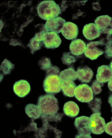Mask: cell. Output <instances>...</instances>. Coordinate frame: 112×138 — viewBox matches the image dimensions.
Here are the masks:
<instances>
[{
	"label": "cell",
	"instance_id": "cell-32",
	"mask_svg": "<svg viewBox=\"0 0 112 138\" xmlns=\"http://www.w3.org/2000/svg\"><path fill=\"white\" fill-rule=\"evenodd\" d=\"M109 66L112 70V60L111 61L109 64Z\"/></svg>",
	"mask_w": 112,
	"mask_h": 138
},
{
	"label": "cell",
	"instance_id": "cell-29",
	"mask_svg": "<svg viewBox=\"0 0 112 138\" xmlns=\"http://www.w3.org/2000/svg\"><path fill=\"white\" fill-rule=\"evenodd\" d=\"M105 131L107 133L112 136V120L108 122L105 128Z\"/></svg>",
	"mask_w": 112,
	"mask_h": 138
},
{
	"label": "cell",
	"instance_id": "cell-2",
	"mask_svg": "<svg viewBox=\"0 0 112 138\" xmlns=\"http://www.w3.org/2000/svg\"><path fill=\"white\" fill-rule=\"evenodd\" d=\"M37 9L39 16L45 20L56 18L61 13L59 5L52 0L42 1L38 5Z\"/></svg>",
	"mask_w": 112,
	"mask_h": 138
},
{
	"label": "cell",
	"instance_id": "cell-30",
	"mask_svg": "<svg viewBox=\"0 0 112 138\" xmlns=\"http://www.w3.org/2000/svg\"><path fill=\"white\" fill-rule=\"evenodd\" d=\"M108 102L111 107V112H112V93L109 96L108 99ZM111 120H112V117H111Z\"/></svg>",
	"mask_w": 112,
	"mask_h": 138
},
{
	"label": "cell",
	"instance_id": "cell-11",
	"mask_svg": "<svg viewBox=\"0 0 112 138\" xmlns=\"http://www.w3.org/2000/svg\"><path fill=\"white\" fill-rule=\"evenodd\" d=\"M31 90L30 85L26 80L21 79L16 81L13 86L14 93L20 98L26 96Z\"/></svg>",
	"mask_w": 112,
	"mask_h": 138
},
{
	"label": "cell",
	"instance_id": "cell-9",
	"mask_svg": "<svg viewBox=\"0 0 112 138\" xmlns=\"http://www.w3.org/2000/svg\"><path fill=\"white\" fill-rule=\"evenodd\" d=\"M43 44L47 49H54L58 48L62 42L58 34L54 32H45L43 34Z\"/></svg>",
	"mask_w": 112,
	"mask_h": 138
},
{
	"label": "cell",
	"instance_id": "cell-14",
	"mask_svg": "<svg viewBox=\"0 0 112 138\" xmlns=\"http://www.w3.org/2000/svg\"><path fill=\"white\" fill-rule=\"evenodd\" d=\"M112 78V70L109 66L103 65L99 67L96 75V80L100 82L104 83Z\"/></svg>",
	"mask_w": 112,
	"mask_h": 138
},
{
	"label": "cell",
	"instance_id": "cell-5",
	"mask_svg": "<svg viewBox=\"0 0 112 138\" xmlns=\"http://www.w3.org/2000/svg\"><path fill=\"white\" fill-rule=\"evenodd\" d=\"M105 44L103 39L99 41L89 43L84 52L85 56L91 60L96 59L104 53Z\"/></svg>",
	"mask_w": 112,
	"mask_h": 138
},
{
	"label": "cell",
	"instance_id": "cell-6",
	"mask_svg": "<svg viewBox=\"0 0 112 138\" xmlns=\"http://www.w3.org/2000/svg\"><path fill=\"white\" fill-rule=\"evenodd\" d=\"M93 93L91 88L87 84H81L78 85L75 91V96L79 101L88 102L93 99Z\"/></svg>",
	"mask_w": 112,
	"mask_h": 138
},
{
	"label": "cell",
	"instance_id": "cell-21",
	"mask_svg": "<svg viewBox=\"0 0 112 138\" xmlns=\"http://www.w3.org/2000/svg\"><path fill=\"white\" fill-rule=\"evenodd\" d=\"M25 111L28 116L33 119H37L41 115V112L38 106L33 104H27L25 107Z\"/></svg>",
	"mask_w": 112,
	"mask_h": 138
},
{
	"label": "cell",
	"instance_id": "cell-27",
	"mask_svg": "<svg viewBox=\"0 0 112 138\" xmlns=\"http://www.w3.org/2000/svg\"><path fill=\"white\" fill-rule=\"evenodd\" d=\"M104 52L105 57L107 59L112 58V39L111 38L107 40L105 44Z\"/></svg>",
	"mask_w": 112,
	"mask_h": 138
},
{
	"label": "cell",
	"instance_id": "cell-12",
	"mask_svg": "<svg viewBox=\"0 0 112 138\" xmlns=\"http://www.w3.org/2000/svg\"><path fill=\"white\" fill-rule=\"evenodd\" d=\"M82 33L87 40H92L99 37L101 34V31L95 24L91 23L84 26Z\"/></svg>",
	"mask_w": 112,
	"mask_h": 138
},
{
	"label": "cell",
	"instance_id": "cell-23",
	"mask_svg": "<svg viewBox=\"0 0 112 138\" xmlns=\"http://www.w3.org/2000/svg\"><path fill=\"white\" fill-rule=\"evenodd\" d=\"M15 65L10 61L5 59L2 63L0 71L4 75L9 74L14 68Z\"/></svg>",
	"mask_w": 112,
	"mask_h": 138
},
{
	"label": "cell",
	"instance_id": "cell-15",
	"mask_svg": "<svg viewBox=\"0 0 112 138\" xmlns=\"http://www.w3.org/2000/svg\"><path fill=\"white\" fill-rule=\"evenodd\" d=\"M76 72L77 78L79 81L82 83H89L93 75L92 70L87 66L78 67Z\"/></svg>",
	"mask_w": 112,
	"mask_h": 138
},
{
	"label": "cell",
	"instance_id": "cell-7",
	"mask_svg": "<svg viewBox=\"0 0 112 138\" xmlns=\"http://www.w3.org/2000/svg\"><path fill=\"white\" fill-rule=\"evenodd\" d=\"M94 22L100 30L101 34H106L108 37H111L112 29V18L109 16L103 15L97 17Z\"/></svg>",
	"mask_w": 112,
	"mask_h": 138
},
{
	"label": "cell",
	"instance_id": "cell-24",
	"mask_svg": "<svg viewBox=\"0 0 112 138\" xmlns=\"http://www.w3.org/2000/svg\"><path fill=\"white\" fill-rule=\"evenodd\" d=\"M61 60L63 64L69 66L72 65L76 61L75 57L71 54L69 52H64Z\"/></svg>",
	"mask_w": 112,
	"mask_h": 138
},
{
	"label": "cell",
	"instance_id": "cell-19",
	"mask_svg": "<svg viewBox=\"0 0 112 138\" xmlns=\"http://www.w3.org/2000/svg\"><path fill=\"white\" fill-rule=\"evenodd\" d=\"M63 111L66 115L71 117H74L78 115L79 109L76 103L73 101H69L64 104Z\"/></svg>",
	"mask_w": 112,
	"mask_h": 138
},
{
	"label": "cell",
	"instance_id": "cell-22",
	"mask_svg": "<svg viewBox=\"0 0 112 138\" xmlns=\"http://www.w3.org/2000/svg\"><path fill=\"white\" fill-rule=\"evenodd\" d=\"M102 101L101 98H95L88 103L89 107L93 113H100Z\"/></svg>",
	"mask_w": 112,
	"mask_h": 138
},
{
	"label": "cell",
	"instance_id": "cell-10",
	"mask_svg": "<svg viewBox=\"0 0 112 138\" xmlns=\"http://www.w3.org/2000/svg\"><path fill=\"white\" fill-rule=\"evenodd\" d=\"M66 22L65 19L58 17L47 20L45 25V27L48 32L58 33L62 32Z\"/></svg>",
	"mask_w": 112,
	"mask_h": 138
},
{
	"label": "cell",
	"instance_id": "cell-4",
	"mask_svg": "<svg viewBox=\"0 0 112 138\" xmlns=\"http://www.w3.org/2000/svg\"><path fill=\"white\" fill-rule=\"evenodd\" d=\"M46 75L43 85L45 92L53 94L60 92L61 90L62 81L59 75L50 74Z\"/></svg>",
	"mask_w": 112,
	"mask_h": 138
},
{
	"label": "cell",
	"instance_id": "cell-16",
	"mask_svg": "<svg viewBox=\"0 0 112 138\" xmlns=\"http://www.w3.org/2000/svg\"><path fill=\"white\" fill-rule=\"evenodd\" d=\"M86 46V44L83 40L80 39H76L71 42L69 49L72 54L78 56L83 53Z\"/></svg>",
	"mask_w": 112,
	"mask_h": 138
},
{
	"label": "cell",
	"instance_id": "cell-33",
	"mask_svg": "<svg viewBox=\"0 0 112 138\" xmlns=\"http://www.w3.org/2000/svg\"><path fill=\"white\" fill-rule=\"evenodd\" d=\"M111 34H112V29L111 30Z\"/></svg>",
	"mask_w": 112,
	"mask_h": 138
},
{
	"label": "cell",
	"instance_id": "cell-13",
	"mask_svg": "<svg viewBox=\"0 0 112 138\" xmlns=\"http://www.w3.org/2000/svg\"><path fill=\"white\" fill-rule=\"evenodd\" d=\"M63 35L68 40H73L76 38L78 34V29L77 25L71 22H67L65 24L62 31Z\"/></svg>",
	"mask_w": 112,
	"mask_h": 138
},
{
	"label": "cell",
	"instance_id": "cell-18",
	"mask_svg": "<svg viewBox=\"0 0 112 138\" xmlns=\"http://www.w3.org/2000/svg\"><path fill=\"white\" fill-rule=\"evenodd\" d=\"M76 85L73 81L66 80L62 82L61 90L65 96L72 97L75 95V91Z\"/></svg>",
	"mask_w": 112,
	"mask_h": 138
},
{
	"label": "cell",
	"instance_id": "cell-25",
	"mask_svg": "<svg viewBox=\"0 0 112 138\" xmlns=\"http://www.w3.org/2000/svg\"><path fill=\"white\" fill-rule=\"evenodd\" d=\"M38 64L40 69L46 71L52 66L50 60L46 57H43L38 62Z\"/></svg>",
	"mask_w": 112,
	"mask_h": 138
},
{
	"label": "cell",
	"instance_id": "cell-1",
	"mask_svg": "<svg viewBox=\"0 0 112 138\" xmlns=\"http://www.w3.org/2000/svg\"><path fill=\"white\" fill-rule=\"evenodd\" d=\"M37 106L43 118L55 114L59 109L58 99L53 94L48 93L39 96Z\"/></svg>",
	"mask_w": 112,
	"mask_h": 138
},
{
	"label": "cell",
	"instance_id": "cell-20",
	"mask_svg": "<svg viewBox=\"0 0 112 138\" xmlns=\"http://www.w3.org/2000/svg\"><path fill=\"white\" fill-rule=\"evenodd\" d=\"M59 77L62 82L66 80L75 81L77 77L76 72L72 66L62 71L60 73Z\"/></svg>",
	"mask_w": 112,
	"mask_h": 138
},
{
	"label": "cell",
	"instance_id": "cell-3",
	"mask_svg": "<svg viewBox=\"0 0 112 138\" xmlns=\"http://www.w3.org/2000/svg\"><path fill=\"white\" fill-rule=\"evenodd\" d=\"M74 125L78 131L75 138H92L90 135L92 131L90 117L83 116L76 118Z\"/></svg>",
	"mask_w": 112,
	"mask_h": 138
},
{
	"label": "cell",
	"instance_id": "cell-26",
	"mask_svg": "<svg viewBox=\"0 0 112 138\" xmlns=\"http://www.w3.org/2000/svg\"><path fill=\"white\" fill-rule=\"evenodd\" d=\"M104 85L103 83L100 82L96 80L92 82L90 87L93 93L95 95H97L100 93L102 90L101 87L103 86Z\"/></svg>",
	"mask_w": 112,
	"mask_h": 138
},
{
	"label": "cell",
	"instance_id": "cell-17",
	"mask_svg": "<svg viewBox=\"0 0 112 138\" xmlns=\"http://www.w3.org/2000/svg\"><path fill=\"white\" fill-rule=\"evenodd\" d=\"M43 33L41 31L36 33L27 44V46L30 48L32 54L41 49L43 44Z\"/></svg>",
	"mask_w": 112,
	"mask_h": 138
},
{
	"label": "cell",
	"instance_id": "cell-8",
	"mask_svg": "<svg viewBox=\"0 0 112 138\" xmlns=\"http://www.w3.org/2000/svg\"><path fill=\"white\" fill-rule=\"evenodd\" d=\"M101 113H96L91 114L90 117L92 133L100 134L105 130L106 123L104 119L101 116Z\"/></svg>",
	"mask_w": 112,
	"mask_h": 138
},
{
	"label": "cell",
	"instance_id": "cell-31",
	"mask_svg": "<svg viewBox=\"0 0 112 138\" xmlns=\"http://www.w3.org/2000/svg\"><path fill=\"white\" fill-rule=\"evenodd\" d=\"M107 85L109 90L112 91V78L108 81Z\"/></svg>",
	"mask_w": 112,
	"mask_h": 138
},
{
	"label": "cell",
	"instance_id": "cell-28",
	"mask_svg": "<svg viewBox=\"0 0 112 138\" xmlns=\"http://www.w3.org/2000/svg\"><path fill=\"white\" fill-rule=\"evenodd\" d=\"M46 75L50 74H55L59 75L60 69L59 67L56 66L52 65L50 68L46 71Z\"/></svg>",
	"mask_w": 112,
	"mask_h": 138
}]
</instances>
